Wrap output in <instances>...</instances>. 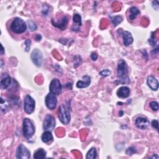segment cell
I'll use <instances>...</instances> for the list:
<instances>
[{
  "label": "cell",
  "mask_w": 159,
  "mask_h": 159,
  "mask_svg": "<svg viewBox=\"0 0 159 159\" xmlns=\"http://www.w3.org/2000/svg\"><path fill=\"white\" fill-rule=\"evenodd\" d=\"M58 117L60 122L63 124H68L70 121V110L68 105H61L58 110Z\"/></svg>",
  "instance_id": "obj_1"
},
{
  "label": "cell",
  "mask_w": 159,
  "mask_h": 159,
  "mask_svg": "<svg viewBox=\"0 0 159 159\" xmlns=\"http://www.w3.org/2000/svg\"><path fill=\"white\" fill-rule=\"evenodd\" d=\"M147 85L151 90L156 91L158 88V82L157 80L153 76H149L147 80Z\"/></svg>",
  "instance_id": "obj_15"
},
{
  "label": "cell",
  "mask_w": 159,
  "mask_h": 159,
  "mask_svg": "<svg viewBox=\"0 0 159 159\" xmlns=\"http://www.w3.org/2000/svg\"><path fill=\"white\" fill-rule=\"evenodd\" d=\"M117 73L118 77L121 78H124L126 77L128 73L127 70V65L126 62L121 59L119 60L118 65V68H117Z\"/></svg>",
  "instance_id": "obj_10"
},
{
  "label": "cell",
  "mask_w": 159,
  "mask_h": 159,
  "mask_svg": "<svg viewBox=\"0 0 159 159\" xmlns=\"http://www.w3.org/2000/svg\"><path fill=\"white\" fill-rule=\"evenodd\" d=\"M27 29L26 23L20 17H16L10 25V30L15 34H22Z\"/></svg>",
  "instance_id": "obj_2"
},
{
  "label": "cell",
  "mask_w": 159,
  "mask_h": 159,
  "mask_svg": "<svg viewBox=\"0 0 159 159\" xmlns=\"http://www.w3.org/2000/svg\"><path fill=\"white\" fill-rule=\"evenodd\" d=\"M31 57L37 67H41L43 62V55L39 49H34L31 53Z\"/></svg>",
  "instance_id": "obj_7"
},
{
  "label": "cell",
  "mask_w": 159,
  "mask_h": 159,
  "mask_svg": "<svg viewBox=\"0 0 159 159\" xmlns=\"http://www.w3.org/2000/svg\"><path fill=\"white\" fill-rule=\"evenodd\" d=\"M42 39V36L39 34H37L35 36V40L37 41H40Z\"/></svg>",
  "instance_id": "obj_34"
},
{
  "label": "cell",
  "mask_w": 159,
  "mask_h": 159,
  "mask_svg": "<svg viewBox=\"0 0 159 159\" xmlns=\"http://www.w3.org/2000/svg\"><path fill=\"white\" fill-rule=\"evenodd\" d=\"M46 157V152L43 148H39L36 151L34 154V158L35 159H43Z\"/></svg>",
  "instance_id": "obj_20"
},
{
  "label": "cell",
  "mask_w": 159,
  "mask_h": 159,
  "mask_svg": "<svg viewBox=\"0 0 159 159\" xmlns=\"http://www.w3.org/2000/svg\"><path fill=\"white\" fill-rule=\"evenodd\" d=\"M91 83V78L88 76L85 75L83 77V80H79L77 83V87L78 88H84L88 87Z\"/></svg>",
  "instance_id": "obj_17"
},
{
  "label": "cell",
  "mask_w": 159,
  "mask_h": 159,
  "mask_svg": "<svg viewBox=\"0 0 159 159\" xmlns=\"http://www.w3.org/2000/svg\"><path fill=\"white\" fill-rule=\"evenodd\" d=\"M151 125H152V127H154V129H155L157 130L158 129V121H157V120H153L152 123H151Z\"/></svg>",
  "instance_id": "obj_32"
},
{
  "label": "cell",
  "mask_w": 159,
  "mask_h": 159,
  "mask_svg": "<svg viewBox=\"0 0 159 159\" xmlns=\"http://www.w3.org/2000/svg\"><path fill=\"white\" fill-rule=\"evenodd\" d=\"M91 58L93 61H96L98 59V55L95 52H93L91 54Z\"/></svg>",
  "instance_id": "obj_33"
},
{
  "label": "cell",
  "mask_w": 159,
  "mask_h": 159,
  "mask_svg": "<svg viewBox=\"0 0 159 159\" xmlns=\"http://www.w3.org/2000/svg\"><path fill=\"white\" fill-rule=\"evenodd\" d=\"M2 52H1V54L3 55L4 54V47H3V46L2 45Z\"/></svg>",
  "instance_id": "obj_36"
},
{
  "label": "cell",
  "mask_w": 159,
  "mask_h": 159,
  "mask_svg": "<svg viewBox=\"0 0 159 159\" xmlns=\"http://www.w3.org/2000/svg\"><path fill=\"white\" fill-rule=\"evenodd\" d=\"M41 139H42V141L43 142H44L45 144H47V143H49L53 141L54 137H53V136H52L50 131H49V130H46V131H45L42 134V137H41Z\"/></svg>",
  "instance_id": "obj_18"
},
{
  "label": "cell",
  "mask_w": 159,
  "mask_h": 159,
  "mask_svg": "<svg viewBox=\"0 0 159 159\" xmlns=\"http://www.w3.org/2000/svg\"><path fill=\"white\" fill-rule=\"evenodd\" d=\"M150 124L149 121L146 118L143 117H139L136 119L135 124L136 127L140 129H145L148 127Z\"/></svg>",
  "instance_id": "obj_12"
},
{
  "label": "cell",
  "mask_w": 159,
  "mask_h": 159,
  "mask_svg": "<svg viewBox=\"0 0 159 159\" xmlns=\"http://www.w3.org/2000/svg\"><path fill=\"white\" fill-rule=\"evenodd\" d=\"M118 32H119V34L121 35H122L123 38V42L125 46H129L133 42L134 39L133 35L131 33L129 32V31H121V29H119Z\"/></svg>",
  "instance_id": "obj_11"
},
{
  "label": "cell",
  "mask_w": 159,
  "mask_h": 159,
  "mask_svg": "<svg viewBox=\"0 0 159 159\" xmlns=\"http://www.w3.org/2000/svg\"><path fill=\"white\" fill-rule=\"evenodd\" d=\"M25 50L26 52H29V50H30V48H31V41L29 40V39H27L26 41H25Z\"/></svg>",
  "instance_id": "obj_30"
},
{
  "label": "cell",
  "mask_w": 159,
  "mask_h": 159,
  "mask_svg": "<svg viewBox=\"0 0 159 159\" xmlns=\"http://www.w3.org/2000/svg\"><path fill=\"white\" fill-rule=\"evenodd\" d=\"M150 158H158V156L157 155V154H155V155H154L153 156H151Z\"/></svg>",
  "instance_id": "obj_35"
},
{
  "label": "cell",
  "mask_w": 159,
  "mask_h": 159,
  "mask_svg": "<svg viewBox=\"0 0 159 159\" xmlns=\"http://www.w3.org/2000/svg\"><path fill=\"white\" fill-rule=\"evenodd\" d=\"M11 78L7 73L3 74L2 77L1 82H0V85L2 89H7L11 85Z\"/></svg>",
  "instance_id": "obj_14"
},
{
  "label": "cell",
  "mask_w": 159,
  "mask_h": 159,
  "mask_svg": "<svg viewBox=\"0 0 159 159\" xmlns=\"http://www.w3.org/2000/svg\"><path fill=\"white\" fill-rule=\"evenodd\" d=\"M35 106V102L34 99L29 95H27L24 98V109L26 113L28 115L32 113Z\"/></svg>",
  "instance_id": "obj_4"
},
{
  "label": "cell",
  "mask_w": 159,
  "mask_h": 159,
  "mask_svg": "<svg viewBox=\"0 0 159 159\" xmlns=\"http://www.w3.org/2000/svg\"><path fill=\"white\" fill-rule=\"evenodd\" d=\"M23 133L25 138L31 139L35 133V127L32 121L29 118H24L23 124Z\"/></svg>",
  "instance_id": "obj_3"
},
{
  "label": "cell",
  "mask_w": 159,
  "mask_h": 159,
  "mask_svg": "<svg viewBox=\"0 0 159 159\" xmlns=\"http://www.w3.org/2000/svg\"><path fill=\"white\" fill-rule=\"evenodd\" d=\"M130 89L127 87H122L119 88L117 91V96L121 98H126L130 95Z\"/></svg>",
  "instance_id": "obj_16"
},
{
  "label": "cell",
  "mask_w": 159,
  "mask_h": 159,
  "mask_svg": "<svg viewBox=\"0 0 159 159\" xmlns=\"http://www.w3.org/2000/svg\"><path fill=\"white\" fill-rule=\"evenodd\" d=\"M123 21V17L120 16H117L111 17V22L115 27H116L119 24Z\"/></svg>",
  "instance_id": "obj_23"
},
{
  "label": "cell",
  "mask_w": 159,
  "mask_h": 159,
  "mask_svg": "<svg viewBox=\"0 0 159 159\" xmlns=\"http://www.w3.org/2000/svg\"><path fill=\"white\" fill-rule=\"evenodd\" d=\"M49 90L50 93L55 95H59L60 94L62 90V86L59 79L54 78L51 81L49 86Z\"/></svg>",
  "instance_id": "obj_5"
},
{
  "label": "cell",
  "mask_w": 159,
  "mask_h": 159,
  "mask_svg": "<svg viewBox=\"0 0 159 159\" xmlns=\"http://www.w3.org/2000/svg\"><path fill=\"white\" fill-rule=\"evenodd\" d=\"M1 108H2V111L4 113H6L10 109V104L9 102L6 101L5 99H3V98H1Z\"/></svg>",
  "instance_id": "obj_21"
},
{
  "label": "cell",
  "mask_w": 159,
  "mask_h": 159,
  "mask_svg": "<svg viewBox=\"0 0 159 159\" xmlns=\"http://www.w3.org/2000/svg\"><path fill=\"white\" fill-rule=\"evenodd\" d=\"M148 42L149 44H150V45H152V46H155L157 44V40H156L155 37V36L154 35V32H152V35L151 36V38L148 40Z\"/></svg>",
  "instance_id": "obj_29"
},
{
  "label": "cell",
  "mask_w": 159,
  "mask_h": 159,
  "mask_svg": "<svg viewBox=\"0 0 159 159\" xmlns=\"http://www.w3.org/2000/svg\"><path fill=\"white\" fill-rule=\"evenodd\" d=\"M31 157V153L26 147L20 144L16 150V157L18 159H28Z\"/></svg>",
  "instance_id": "obj_6"
},
{
  "label": "cell",
  "mask_w": 159,
  "mask_h": 159,
  "mask_svg": "<svg viewBox=\"0 0 159 159\" xmlns=\"http://www.w3.org/2000/svg\"><path fill=\"white\" fill-rule=\"evenodd\" d=\"M149 105H150L151 108L154 111H157L158 110V108H159L158 103L157 101H151L150 102V104H149Z\"/></svg>",
  "instance_id": "obj_28"
},
{
  "label": "cell",
  "mask_w": 159,
  "mask_h": 159,
  "mask_svg": "<svg viewBox=\"0 0 159 159\" xmlns=\"http://www.w3.org/2000/svg\"><path fill=\"white\" fill-rule=\"evenodd\" d=\"M68 22H69V19H68L67 16H63L62 18V20L58 22H54L53 20H52V23L53 26L59 28V29H60L62 31H63L66 29V27H67V24H68Z\"/></svg>",
  "instance_id": "obj_13"
},
{
  "label": "cell",
  "mask_w": 159,
  "mask_h": 159,
  "mask_svg": "<svg viewBox=\"0 0 159 159\" xmlns=\"http://www.w3.org/2000/svg\"><path fill=\"white\" fill-rule=\"evenodd\" d=\"M110 74H111V71L109 70L108 69H105L100 72L99 73V75H101L102 77H108L110 75Z\"/></svg>",
  "instance_id": "obj_31"
},
{
  "label": "cell",
  "mask_w": 159,
  "mask_h": 159,
  "mask_svg": "<svg viewBox=\"0 0 159 159\" xmlns=\"http://www.w3.org/2000/svg\"><path fill=\"white\" fill-rule=\"evenodd\" d=\"M27 25L29 26V29L31 31H34L37 29V25L33 21H27Z\"/></svg>",
  "instance_id": "obj_25"
},
{
  "label": "cell",
  "mask_w": 159,
  "mask_h": 159,
  "mask_svg": "<svg viewBox=\"0 0 159 159\" xmlns=\"http://www.w3.org/2000/svg\"><path fill=\"white\" fill-rule=\"evenodd\" d=\"M139 13H140V11L136 7H134V6L131 7L129 9V19L131 21L135 20Z\"/></svg>",
  "instance_id": "obj_19"
},
{
  "label": "cell",
  "mask_w": 159,
  "mask_h": 159,
  "mask_svg": "<svg viewBox=\"0 0 159 159\" xmlns=\"http://www.w3.org/2000/svg\"><path fill=\"white\" fill-rule=\"evenodd\" d=\"M81 59L80 57V56L79 55H76L75 57H74V67H77L78 66L81 64Z\"/></svg>",
  "instance_id": "obj_26"
},
{
  "label": "cell",
  "mask_w": 159,
  "mask_h": 159,
  "mask_svg": "<svg viewBox=\"0 0 159 159\" xmlns=\"http://www.w3.org/2000/svg\"><path fill=\"white\" fill-rule=\"evenodd\" d=\"M55 127V119L51 115H47L44 120L43 128L45 130L51 131Z\"/></svg>",
  "instance_id": "obj_9"
},
{
  "label": "cell",
  "mask_w": 159,
  "mask_h": 159,
  "mask_svg": "<svg viewBox=\"0 0 159 159\" xmlns=\"http://www.w3.org/2000/svg\"><path fill=\"white\" fill-rule=\"evenodd\" d=\"M96 157H97L96 149L94 147H93L88 152L86 158L87 159H95Z\"/></svg>",
  "instance_id": "obj_22"
},
{
  "label": "cell",
  "mask_w": 159,
  "mask_h": 159,
  "mask_svg": "<svg viewBox=\"0 0 159 159\" xmlns=\"http://www.w3.org/2000/svg\"><path fill=\"white\" fill-rule=\"evenodd\" d=\"M45 105L47 108L50 110H53L56 108V106L57 105V99L56 95L49 93L45 97Z\"/></svg>",
  "instance_id": "obj_8"
},
{
  "label": "cell",
  "mask_w": 159,
  "mask_h": 159,
  "mask_svg": "<svg viewBox=\"0 0 159 159\" xmlns=\"http://www.w3.org/2000/svg\"><path fill=\"white\" fill-rule=\"evenodd\" d=\"M73 21L75 23L78 24V26H81L82 23H81V17L80 14H75L73 17Z\"/></svg>",
  "instance_id": "obj_24"
},
{
  "label": "cell",
  "mask_w": 159,
  "mask_h": 159,
  "mask_svg": "<svg viewBox=\"0 0 159 159\" xmlns=\"http://www.w3.org/2000/svg\"><path fill=\"white\" fill-rule=\"evenodd\" d=\"M137 152V150L136 148L134 147H129L126 151V154L127 155H131L133 154H134Z\"/></svg>",
  "instance_id": "obj_27"
}]
</instances>
